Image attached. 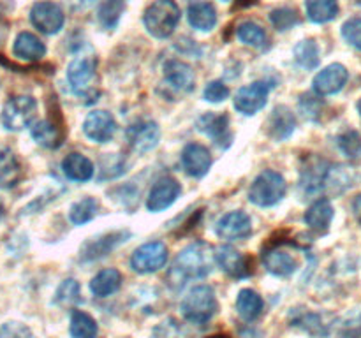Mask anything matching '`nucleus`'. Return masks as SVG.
<instances>
[{
    "label": "nucleus",
    "instance_id": "1",
    "mask_svg": "<svg viewBox=\"0 0 361 338\" xmlns=\"http://www.w3.org/2000/svg\"><path fill=\"white\" fill-rule=\"evenodd\" d=\"M214 264L215 250L204 242L192 243L176 256L171 271H169V284L175 289H182L189 280L208 277Z\"/></svg>",
    "mask_w": 361,
    "mask_h": 338
},
{
    "label": "nucleus",
    "instance_id": "2",
    "mask_svg": "<svg viewBox=\"0 0 361 338\" xmlns=\"http://www.w3.org/2000/svg\"><path fill=\"white\" fill-rule=\"evenodd\" d=\"M145 27L148 34L157 39H168L180 21V7L175 0H155L145 11Z\"/></svg>",
    "mask_w": 361,
    "mask_h": 338
},
{
    "label": "nucleus",
    "instance_id": "3",
    "mask_svg": "<svg viewBox=\"0 0 361 338\" xmlns=\"http://www.w3.org/2000/svg\"><path fill=\"white\" fill-rule=\"evenodd\" d=\"M217 312V298L210 285H196L182 301V313L190 324L203 326Z\"/></svg>",
    "mask_w": 361,
    "mask_h": 338
},
{
    "label": "nucleus",
    "instance_id": "4",
    "mask_svg": "<svg viewBox=\"0 0 361 338\" xmlns=\"http://www.w3.org/2000/svg\"><path fill=\"white\" fill-rule=\"evenodd\" d=\"M288 192V185L281 173L267 169L252 182L249 189V201L256 206L270 208L281 203Z\"/></svg>",
    "mask_w": 361,
    "mask_h": 338
},
{
    "label": "nucleus",
    "instance_id": "5",
    "mask_svg": "<svg viewBox=\"0 0 361 338\" xmlns=\"http://www.w3.org/2000/svg\"><path fill=\"white\" fill-rule=\"evenodd\" d=\"M37 115V101L30 95H16L6 102L2 109V125L7 130H23L32 125Z\"/></svg>",
    "mask_w": 361,
    "mask_h": 338
},
{
    "label": "nucleus",
    "instance_id": "6",
    "mask_svg": "<svg viewBox=\"0 0 361 338\" xmlns=\"http://www.w3.org/2000/svg\"><path fill=\"white\" fill-rule=\"evenodd\" d=\"M168 263V246L162 242H150L134 250L130 266L136 273L147 275L162 270Z\"/></svg>",
    "mask_w": 361,
    "mask_h": 338
},
{
    "label": "nucleus",
    "instance_id": "7",
    "mask_svg": "<svg viewBox=\"0 0 361 338\" xmlns=\"http://www.w3.org/2000/svg\"><path fill=\"white\" fill-rule=\"evenodd\" d=\"M30 21L39 32L46 35L59 34L66 23V14H63L62 7L49 0H42V2H35L30 11Z\"/></svg>",
    "mask_w": 361,
    "mask_h": 338
},
{
    "label": "nucleus",
    "instance_id": "8",
    "mask_svg": "<svg viewBox=\"0 0 361 338\" xmlns=\"http://www.w3.org/2000/svg\"><path fill=\"white\" fill-rule=\"evenodd\" d=\"M270 87L264 81H254V83L242 87L235 95V109L242 115L252 116L267 106Z\"/></svg>",
    "mask_w": 361,
    "mask_h": 338
},
{
    "label": "nucleus",
    "instance_id": "9",
    "mask_svg": "<svg viewBox=\"0 0 361 338\" xmlns=\"http://www.w3.org/2000/svg\"><path fill=\"white\" fill-rule=\"evenodd\" d=\"M217 236L228 242L236 239H245L252 234V220L245 211H229L224 217H221L215 224Z\"/></svg>",
    "mask_w": 361,
    "mask_h": 338
},
{
    "label": "nucleus",
    "instance_id": "10",
    "mask_svg": "<svg viewBox=\"0 0 361 338\" xmlns=\"http://www.w3.org/2000/svg\"><path fill=\"white\" fill-rule=\"evenodd\" d=\"M95 76V60L92 56H78L67 67V81L71 90L80 97H85L92 92L90 83Z\"/></svg>",
    "mask_w": 361,
    "mask_h": 338
},
{
    "label": "nucleus",
    "instance_id": "11",
    "mask_svg": "<svg viewBox=\"0 0 361 338\" xmlns=\"http://www.w3.org/2000/svg\"><path fill=\"white\" fill-rule=\"evenodd\" d=\"M83 132L94 143H108L116 132V122L111 113L104 109H95L88 113L83 122Z\"/></svg>",
    "mask_w": 361,
    "mask_h": 338
},
{
    "label": "nucleus",
    "instance_id": "12",
    "mask_svg": "<svg viewBox=\"0 0 361 338\" xmlns=\"http://www.w3.org/2000/svg\"><path fill=\"white\" fill-rule=\"evenodd\" d=\"M180 192V183L176 182L171 176H164V178H159L154 183V187L150 189L147 197V208L152 213H159V211H164L166 208L171 206L176 199H178Z\"/></svg>",
    "mask_w": 361,
    "mask_h": 338
},
{
    "label": "nucleus",
    "instance_id": "13",
    "mask_svg": "<svg viewBox=\"0 0 361 338\" xmlns=\"http://www.w3.org/2000/svg\"><path fill=\"white\" fill-rule=\"evenodd\" d=\"M215 263L224 273H228L233 278H245L252 273L249 257H245L233 246H219V249H215Z\"/></svg>",
    "mask_w": 361,
    "mask_h": 338
},
{
    "label": "nucleus",
    "instance_id": "14",
    "mask_svg": "<svg viewBox=\"0 0 361 338\" xmlns=\"http://www.w3.org/2000/svg\"><path fill=\"white\" fill-rule=\"evenodd\" d=\"M130 148L137 154H147L154 150L161 139V129L155 122H140L130 125L126 132Z\"/></svg>",
    "mask_w": 361,
    "mask_h": 338
},
{
    "label": "nucleus",
    "instance_id": "15",
    "mask_svg": "<svg viewBox=\"0 0 361 338\" xmlns=\"http://www.w3.org/2000/svg\"><path fill=\"white\" fill-rule=\"evenodd\" d=\"M349 80V73L342 63H331L326 69L321 70L314 77V92L317 95H334L338 94L345 87Z\"/></svg>",
    "mask_w": 361,
    "mask_h": 338
},
{
    "label": "nucleus",
    "instance_id": "16",
    "mask_svg": "<svg viewBox=\"0 0 361 338\" xmlns=\"http://www.w3.org/2000/svg\"><path fill=\"white\" fill-rule=\"evenodd\" d=\"M127 238H129V231H113L97 236V238L88 239L83 245V249H81V259L94 261L99 259V257H104L106 254L116 249L120 243L127 242Z\"/></svg>",
    "mask_w": 361,
    "mask_h": 338
},
{
    "label": "nucleus",
    "instance_id": "17",
    "mask_svg": "<svg viewBox=\"0 0 361 338\" xmlns=\"http://www.w3.org/2000/svg\"><path fill=\"white\" fill-rule=\"evenodd\" d=\"M182 164L187 175L201 178L212 168V154L207 146L200 143H189L182 151Z\"/></svg>",
    "mask_w": 361,
    "mask_h": 338
},
{
    "label": "nucleus",
    "instance_id": "18",
    "mask_svg": "<svg viewBox=\"0 0 361 338\" xmlns=\"http://www.w3.org/2000/svg\"><path fill=\"white\" fill-rule=\"evenodd\" d=\"M263 264L275 277H289L298 270V261L282 246H270L263 250Z\"/></svg>",
    "mask_w": 361,
    "mask_h": 338
},
{
    "label": "nucleus",
    "instance_id": "19",
    "mask_svg": "<svg viewBox=\"0 0 361 338\" xmlns=\"http://www.w3.org/2000/svg\"><path fill=\"white\" fill-rule=\"evenodd\" d=\"M164 77L173 88L180 92H190L196 83V74L192 67L182 60H168L164 63Z\"/></svg>",
    "mask_w": 361,
    "mask_h": 338
},
{
    "label": "nucleus",
    "instance_id": "20",
    "mask_svg": "<svg viewBox=\"0 0 361 338\" xmlns=\"http://www.w3.org/2000/svg\"><path fill=\"white\" fill-rule=\"evenodd\" d=\"M46 46L37 35L30 34V32H20L18 37L14 39L13 44V55L18 60L23 62H37L44 56Z\"/></svg>",
    "mask_w": 361,
    "mask_h": 338
},
{
    "label": "nucleus",
    "instance_id": "21",
    "mask_svg": "<svg viewBox=\"0 0 361 338\" xmlns=\"http://www.w3.org/2000/svg\"><path fill=\"white\" fill-rule=\"evenodd\" d=\"M296 118L293 111L286 106H277L271 111L270 120H268V132L275 141H284L295 132Z\"/></svg>",
    "mask_w": 361,
    "mask_h": 338
},
{
    "label": "nucleus",
    "instance_id": "22",
    "mask_svg": "<svg viewBox=\"0 0 361 338\" xmlns=\"http://www.w3.org/2000/svg\"><path fill=\"white\" fill-rule=\"evenodd\" d=\"M23 178V168L9 148H0V189L9 190Z\"/></svg>",
    "mask_w": 361,
    "mask_h": 338
},
{
    "label": "nucleus",
    "instance_id": "23",
    "mask_svg": "<svg viewBox=\"0 0 361 338\" xmlns=\"http://www.w3.org/2000/svg\"><path fill=\"white\" fill-rule=\"evenodd\" d=\"M62 171L71 182H88L94 176V164L83 154H69L62 161Z\"/></svg>",
    "mask_w": 361,
    "mask_h": 338
},
{
    "label": "nucleus",
    "instance_id": "24",
    "mask_svg": "<svg viewBox=\"0 0 361 338\" xmlns=\"http://www.w3.org/2000/svg\"><path fill=\"white\" fill-rule=\"evenodd\" d=\"M228 116L226 115H215V113H207L197 120V130L204 134V136L212 137L217 144H222V139L229 141L231 136L228 132Z\"/></svg>",
    "mask_w": 361,
    "mask_h": 338
},
{
    "label": "nucleus",
    "instance_id": "25",
    "mask_svg": "<svg viewBox=\"0 0 361 338\" xmlns=\"http://www.w3.org/2000/svg\"><path fill=\"white\" fill-rule=\"evenodd\" d=\"M122 285V273L115 268H108L95 275L90 280V291L92 294L97 298H108V296L115 294Z\"/></svg>",
    "mask_w": 361,
    "mask_h": 338
},
{
    "label": "nucleus",
    "instance_id": "26",
    "mask_svg": "<svg viewBox=\"0 0 361 338\" xmlns=\"http://www.w3.org/2000/svg\"><path fill=\"white\" fill-rule=\"evenodd\" d=\"M187 18H189L190 27L201 32H210L217 25V11L208 2L190 4L189 11H187Z\"/></svg>",
    "mask_w": 361,
    "mask_h": 338
},
{
    "label": "nucleus",
    "instance_id": "27",
    "mask_svg": "<svg viewBox=\"0 0 361 338\" xmlns=\"http://www.w3.org/2000/svg\"><path fill=\"white\" fill-rule=\"evenodd\" d=\"M334 206L328 199H317L316 203L310 204L309 210L305 211V224L316 231H326L334 220Z\"/></svg>",
    "mask_w": 361,
    "mask_h": 338
},
{
    "label": "nucleus",
    "instance_id": "28",
    "mask_svg": "<svg viewBox=\"0 0 361 338\" xmlns=\"http://www.w3.org/2000/svg\"><path fill=\"white\" fill-rule=\"evenodd\" d=\"M263 298L256 291H252V289H242L238 296H236V312L247 323L256 320L261 315V312H263Z\"/></svg>",
    "mask_w": 361,
    "mask_h": 338
},
{
    "label": "nucleus",
    "instance_id": "29",
    "mask_svg": "<svg viewBox=\"0 0 361 338\" xmlns=\"http://www.w3.org/2000/svg\"><path fill=\"white\" fill-rule=\"evenodd\" d=\"M30 134L35 143L44 148H59L63 139L60 127H56L51 120H39V122H35L32 125Z\"/></svg>",
    "mask_w": 361,
    "mask_h": 338
},
{
    "label": "nucleus",
    "instance_id": "30",
    "mask_svg": "<svg viewBox=\"0 0 361 338\" xmlns=\"http://www.w3.org/2000/svg\"><path fill=\"white\" fill-rule=\"evenodd\" d=\"M69 333L73 338H95L99 333V327L90 313L83 312V310H74L71 313Z\"/></svg>",
    "mask_w": 361,
    "mask_h": 338
},
{
    "label": "nucleus",
    "instance_id": "31",
    "mask_svg": "<svg viewBox=\"0 0 361 338\" xmlns=\"http://www.w3.org/2000/svg\"><path fill=\"white\" fill-rule=\"evenodd\" d=\"M307 16L314 23H328L338 14L337 0H305Z\"/></svg>",
    "mask_w": 361,
    "mask_h": 338
},
{
    "label": "nucleus",
    "instance_id": "32",
    "mask_svg": "<svg viewBox=\"0 0 361 338\" xmlns=\"http://www.w3.org/2000/svg\"><path fill=\"white\" fill-rule=\"evenodd\" d=\"M295 60L302 69L312 70L319 65V46L312 39L300 41L295 46Z\"/></svg>",
    "mask_w": 361,
    "mask_h": 338
},
{
    "label": "nucleus",
    "instance_id": "33",
    "mask_svg": "<svg viewBox=\"0 0 361 338\" xmlns=\"http://www.w3.org/2000/svg\"><path fill=\"white\" fill-rule=\"evenodd\" d=\"M99 210V203L94 197H83V199L76 201L69 210V220L74 225H83L90 222L95 217Z\"/></svg>",
    "mask_w": 361,
    "mask_h": 338
},
{
    "label": "nucleus",
    "instance_id": "34",
    "mask_svg": "<svg viewBox=\"0 0 361 338\" xmlns=\"http://www.w3.org/2000/svg\"><path fill=\"white\" fill-rule=\"evenodd\" d=\"M123 7H126L123 0H102L97 13L99 23L104 28H115L120 16H122Z\"/></svg>",
    "mask_w": 361,
    "mask_h": 338
},
{
    "label": "nucleus",
    "instance_id": "35",
    "mask_svg": "<svg viewBox=\"0 0 361 338\" xmlns=\"http://www.w3.org/2000/svg\"><path fill=\"white\" fill-rule=\"evenodd\" d=\"M236 37L247 46H252V48H263L267 44V32L263 27H259L257 23L252 21H245L238 27L236 30Z\"/></svg>",
    "mask_w": 361,
    "mask_h": 338
},
{
    "label": "nucleus",
    "instance_id": "36",
    "mask_svg": "<svg viewBox=\"0 0 361 338\" xmlns=\"http://www.w3.org/2000/svg\"><path fill=\"white\" fill-rule=\"evenodd\" d=\"M80 284H78L74 278H67L60 284V287L56 289V294H55V301L59 305L63 306H71V305H76L80 301Z\"/></svg>",
    "mask_w": 361,
    "mask_h": 338
},
{
    "label": "nucleus",
    "instance_id": "37",
    "mask_svg": "<svg viewBox=\"0 0 361 338\" xmlns=\"http://www.w3.org/2000/svg\"><path fill=\"white\" fill-rule=\"evenodd\" d=\"M270 20L277 30L286 32V30H289V28L295 27V25H298L300 18H298V14H296V11L288 9V7H282V9L271 11Z\"/></svg>",
    "mask_w": 361,
    "mask_h": 338
},
{
    "label": "nucleus",
    "instance_id": "38",
    "mask_svg": "<svg viewBox=\"0 0 361 338\" xmlns=\"http://www.w3.org/2000/svg\"><path fill=\"white\" fill-rule=\"evenodd\" d=\"M338 146H341V150L344 151L348 157H361V137L358 132H355V130H349V132L342 134V136L338 137Z\"/></svg>",
    "mask_w": 361,
    "mask_h": 338
},
{
    "label": "nucleus",
    "instance_id": "39",
    "mask_svg": "<svg viewBox=\"0 0 361 338\" xmlns=\"http://www.w3.org/2000/svg\"><path fill=\"white\" fill-rule=\"evenodd\" d=\"M342 37L361 51V18H351L342 25Z\"/></svg>",
    "mask_w": 361,
    "mask_h": 338
},
{
    "label": "nucleus",
    "instance_id": "40",
    "mask_svg": "<svg viewBox=\"0 0 361 338\" xmlns=\"http://www.w3.org/2000/svg\"><path fill=\"white\" fill-rule=\"evenodd\" d=\"M203 97H204V101L214 102V104H217V102H224L226 99L229 97L228 84H224L222 81H219V80L210 81V83L204 87Z\"/></svg>",
    "mask_w": 361,
    "mask_h": 338
},
{
    "label": "nucleus",
    "instance_id": "41",
    "mask_svg": "<svg viewBox=\"0 0 361 338\" xmlns=\"http://www.w3.org/2000/svg\"><path fill=\"white\" fill-rule=\"evenodd\" d=\"M302 109L305 111V116L314 118V116L321 111V104L316 101V99L310 97V95H305V97L302 99Z\"/></svg>",
    "mask_w": 361,
    "mask_h": 338
},
{
    "label": "nucleus",
    "instance_id": "42",
    "mask_svg": "<svg viewBox=\"0 0 361 338\" xmlns=\"http://www.w3.org/2000/svg\"><path fill=\"white\" fill-rule=\"evenodd\" d=\"M353 208H355V213L358 215V218L361 220V196L356 197L355 203H353Z\"/></svg>",
    "mask_w": 361,
    "mask_h": 338
},
{
    "label": "nucleus",
    "instance_id": "43",
    "mask_svg": "<svg viewBox=\"0 0 361 338\" xmlns=\"http://www.w3.org/2000/svg\"><path fill=\"white\" fill-rule=\"evenodd\" d=\"M4 37H6V23H4V20L0 18V44H2Z\"/></svg>",
    "mask_w": 361,
    "mask_h": 338
},
{
    "label": "nucleus",
    "instance_id": "44",
    "mask_svg": "<svg viewBox=\"0 0 361 338\" xmlns=\"http://www.w3.org/2000/svg\"><path fill=\"white\" fill-rule=\"evenodd\" d=\"M208 338H229L228 334H214V337H208Z\"/></svg>",
    "mask_w": 361,
    "mask_h": 338
},
{
    "label": "nucleus",
    "instance_id": "45",
    "mask_svg": "<svg viewBox=\"0 0 361 338\" xmlns=\"http://www.w3.org/2000/svg\"><path fill=\"white\" fill-rule=\"evenodd\" d=\"M2 215H4V204L2 201H0V218H2Z\"/></svg>",
    "mask_w": 361,
    "mask_h": 338
},
{
    "label": "nucleus",
    "instance_id": "46",
    "mask_svg": "<svg viewBox=\"0 0 361 338\" xmlns=\"http://www.w3.org/2000/svg\"><path fill=\"white\" fill-rule=\"evenodd\" d=\"M358 113H360V116H361V99L358 101Z\"/></svg>",
    "mask_w": 361,
    "mask_h": 338
},
{
    "label": "nucleus",
    "instance_id": "47",
    "mask_svg": "<svg viewBox=\"0 0 361 338\" xmlns=\"http://www.w3.org/2000/svg\"><path fill=\"white\" fill-rule=\"evenodd\" d=\"M355 4H356V6H358V7H361V0H355Z\"/></svg>",
    "mask_w": 361,
    "mask_h": 338
},
{
    "label": "nucleus",
    "instance_id": "48",
    "mask_svg": "<svg viewBox=\"0 0 361 338\" xmlns=\"http://www.w3.org/2000/svg\"><path fill=\"white\" fill-rule=\"evenodd\" d=\"M222 2H231V0H222Z\"/></svg>",
    "mask_w": 361,
    "mask_h": 338
}]
</instances>
